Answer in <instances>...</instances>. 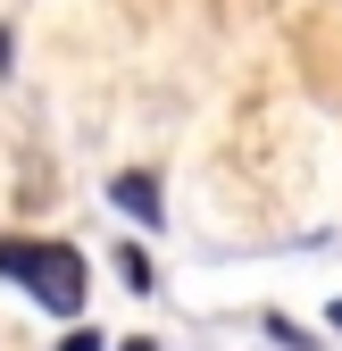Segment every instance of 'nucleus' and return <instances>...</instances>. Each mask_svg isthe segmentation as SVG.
I'll return each mask as SVG.
<instances>
[{
	"instance_id": "nucleus-1",
	"label": "nucleus",
	"mask_w": 342,
	"mask_h": 351,
	"mask_svg": "<svg viewBox=\"0 0 342 351\" xmlns=\"http://www.w3.org/2000/svg\"><path fill=\"white\" fill-rule=\"evenodd\" d=\"M0 276L25 285L34 310H51V318H83V293H92L83 251L75 243H42V234H9L0 243Z\"/></svg>"
},
{
	"instance_id": "nucleus-2",
	"label": "nucleus",
	"mask_w": 342,
	"mask_h": 351,
	"mask_svg": "<svg viewBox=\"0 0 342 351\" xmlns=\"http://www.w3.org/2000/svg\"><path fill=\"white\" fill-rule=\"evenodd\" d=\"M109 209H125V217H134V226H159V217H167V201H159V176H117V184H109Z\"/></svg>"
},
{
	"instance_id": "nucleus-3",
	"label": "nucleus",
	"mask_w": 342,
	"mask_h": 351,
	"mask_svg": "<svg viewBox=\"0 0 342 351\" xmlns=\"http://www.w3.org/2000/svg\"><path fill=\"white\" fill-rule=\"evenodd\" d=\"M59 351H101V335H92V326H75V335H67Z\"/></svg>"
},
{
	"instance_id": "nucleus-4",
	"label": "nucleus",
	"mask_w": 342,
	"mask_h": 351,
	"mask_svg": "<svg viewBox=\"0 0 342 351\" xmlns=\"http://www.w3.org/2000/svg\"><path fill=\"white\" fill-rule=\"evenodd\" d=\"M334 335H342V301H334Z\"/></svg>"
}]
</instances>
